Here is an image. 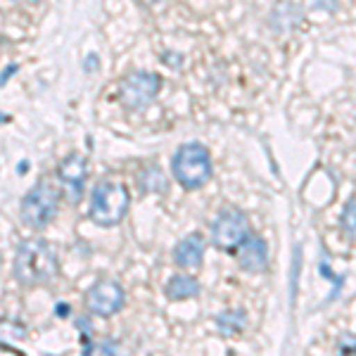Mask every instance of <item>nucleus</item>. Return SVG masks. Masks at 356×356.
<instances>
[{
	"mask_svg": "<svg viewBox=\"0 0 356 356\" xmlns=\"http://www.w3.org/2000/svg\"><path fill=\"white\" fill-rule=\"evenodd\" d=\"M140 191H145V193H164L166 191V178L164 174H159V169H154V166H150L147 171H143V176H140Z\"/></svg>",
	"mask_w": 356,
	"mask_h": 356,
	"instance_id": "ddd939ff",
	"label": "nucleus"
},
{
	"mask_svg": "<svg viewBox=\"0 0 356 356\" xmlns=\"http://www.w3.org/2000/svg\"><path fill=\"white\" fill-rule=\"evenodd\" d=\"M22 3H38V0H22Z\"/></svg>",
	"mask_w": 356,
	"mask_h": 356,
	"instance_id": "6ab92c4d",
	"label": "nucleus"
},
{
	"mask_svg": "<svg viewBox=\"0 0 356 356\" xmlns=\"http://www.w3.org/2000/svg\"><path fill=\"white\" fill-rule=\"evenodd\" d=\"M140 8H152V5H157V3H162V0H136Z\"/></svg>",
	"mask_w": 356,
	"mask_h": 356,
	"instance_id": "f3484780",
	"label": "nucleus"
},
{
	"mask_svg": "<svg viewBox=\"0 0 356 356\" xmlns=\"http://www.w3.org/2000/svg\"><path fill=\"white\" fill-rule=\"evenodd\" d=\"M247 323V316L243 309H231V312H223L216 316V328L223 337H233L238 332H243Z\"/></svg>",
	"mask_w": 356,
	"mask_h": 356,
	"instance_id": "f8f14e48",
	"label": "nucleus"
},
{
	"mask_svg": "<svg viewBox=\"0 0 356 356\" xmlns=\"http://www.w3.org/2000/svg\"><path fill=\"white\" fill-rule=\"evenodd\" d=\"M13 273L24 288H38L57 275V254L43 238H29L15 254Z\"/></svg>",
	"mask_w": 356,
	"mask_h": 356,
	"instance_id": "f257e3e1",
	"label": "nucleus"
},
{
	"mask_svg": "<svg viewBox=\"0 0 356 356\" xmlns=\"http://www.w3.org/2000/svg\"><path fill=\"white\" fill-rule=\"evenodd\" d=\"M126 292L117 280H97V283L86 292V309L93 316H114L122 312Z\"/></svg>",
	"mask_w": 356,
	"mask_h": 356,
	"instance_id": "0eeeda50",
	"label": "nucleus"
},
{
	"mask_svg": "<svg viewBox=\"0 0 356 356\" xmlns=\"http://www.w3.org/2000/svg\"><path fill=\"white\" fill-rule=\"evenodd\" d=\"M57 316H60V318H67L69 316V312H72V309H69V304H57Z\"/></svg>",
	"mask_w": 356,
	"mask_h": 356,
	"instance_id": "2eb2a0df",
	"label": "nucleus"
},
{
	"mask_svg": "<svg viewBox=\"0 0 356 356\" xmlns=\"http://www.w3.org/2000/svg\"><path fill=\"white\" fill-rule=\"evenodd\" d=\"M57 176H60V181L65 183L69 191L74 193V197H76L83 188L86 176H88V157L81 152L67 154L60 162V166H57Z\"/></svg>",
	"mask_w": 356,
	"mask_h": 356,
	"instance_id": "1a4fd4ad",
	"label": "nucleus"
},
{
	"mask_svg": "<svg viewBox=\"0 0 356 356\" xmlns=\"http://www.w3.org/2000/svg\"><path fill=\"white\" fill-rule=\"evenodd\" d=\"M250 235V221L240 209L228 207L211 223V243L221 252H235Z\"/></svg>",
	"mask_w": 356,
	"mask_h": 356,
	"instance_id": "423d86ee",
	"label": "nucleus"
},
{
	"mask_svg": "<svg viewBox=\"0 0 356 356\" xmlns=\"http://www.w3.org/2000/svg\"><path fill=\"white\" fill-rule=\"evenodd\" d=\"M166 297L171 302H178V300H193V297L200 295V283L193 278V275H183V273H176L171 275V280L166 283Z\"/></svg>",
	"mask_w": 356,
	"mask_h": 356,
	"instance_id": "9b49d317",
	"label": "nucleus"
},
{
	"mask_svg": "<svg viewBox=\"0 0 356 356\" xmlns=\"http://www.w3.org/2000/svg\"><path fill=\"white\" fill-rule=\"evenodd\" d=\"M342 228H344V233H347L349 238L356 240V200L347 202V207H344V211H342Z\"/></svg>",
	"mask_w": 356,
	"mask_h": 356,
	"instance_id": "4468645a",
	"label": "nucleus"
},
{
	"mask_svg": "<svg viewBox=\"0 0 356 356\" xmlns=\"http://www.w3.org/2000/svg\"><path fill=\"white\" fill-rule=\"evenodd\" d=\"M342 352H344V354H347V352H354V354H356V342H352L349 347H344V344H342Z\"/></svg>",
	"mask_w": 356,
	"mask_h": 356,
	"instance_id": "a211bd4d",
	"label": "nucleus"
},
{
	"mask_svg": "<svg viewBox=\"0 0 356 356\" xmlns=\"http://www.w3.org/2000/svg\"><path fill=\"white\" fill-rule=\"evenodd\" d=\"M60 209V191L48 181H38L22 197L19 214L29 228H45Z\"/></svg>",
	"mask_w": 356,
	"mask_h": 356,
	"instance_id": "20e7f679",
	"label": "nucleus"
},
{
	"mask_svg": "<svg viewBox=\"0 0 356 356\" xmlns=\"http://www.w3.org/2000/svg\"><path fill=\"white\" fill-rule=\"evenodd\" d=\"M204 257V238L200 233H191L174 247V261L181 268H197Z\"/></svg>",
	"mask_w": 356,
	"mask_h": 356,
	"instance_id": "9d476101",
	"label": "nucleus"
},
{
	"mask_svg": "<svg viewBox=\"0 0 356 356\" xmlns=\"http://www.w3.org/2000/svg\"><path fill=\"white\" fill-rule=\"evenodd\" d=\"M129 202H131V195L126 191L124 183L100 181L95 183L93 193H90L88 216L95 226L112 228L124 221L126 211H129Z\"/></svg>",
	"mask_w": 356,
	"mask_h": 356,
	"instance_id": "f03ea898",
	"label": "nucleus"
},
{
	"mask_svg": "<svg viewBox=\"0 0 356 356\" xmlns=\"http://www.w3.org/2000/svg\"><path fill=\"white\" fill-rule=\"evenodd\" d=\"M238 266L247 273H261L268 266V245L259 235H247V240L235 250Z\"/></svg>",
	"mask_w": 356,
	"mask_h": 356,
	"instance_id": "6e6552de",
	"label": "nucleus"
},
{
	"mask_svg": "<svg viewBox=\"0 0 356 356\" xmlns=\"http://www.w3.org/2000/svg\"><path fill=\"white\" fill-rule=\"evenodd\" d=\"M171 174L186 191H197L214 174L211 154L200 143H186L174 152L171 159Z\"/></svg>",
	"mask_w": 356,
	"mask_h": 356,
	"instance_id": "7ed1b4c3",
	"label": "nucleus"
},
{
	"mask_svg": "<svg viewBox=\"0 0 356 356\" xmlns=\"http://www.w3.org/2000/svg\"><path fill=\"white\" fill-rule=\"evenodd\" d=\"M15 72H17V65H8V67H5V72H3V86L8 83V79L13 76Z\"/></svg>",
	"mask_w": 356,
	"mask_h": 356,
	"instance_id": "dca6fc26",
	"label": "nucleus"
},
{
	"mask_svg": "<svg viewBox=\"0 0 356 356\" xmlns=\"http://www.w3.org/2000/svg\"><path fill=\"white\" fill-rule=\"evenodd\" d=\"M159 88H162V76L159 74L136 69V72L126 74L124 81L119 83V97H122L124 107L138 112L150 107V102L157 97Z\"/></svg>",
	"mask_w": 356,
	"mask_h": 356,
	"instance_id": "39448f33",
	"label": "nucleus"
}]
</instances>
